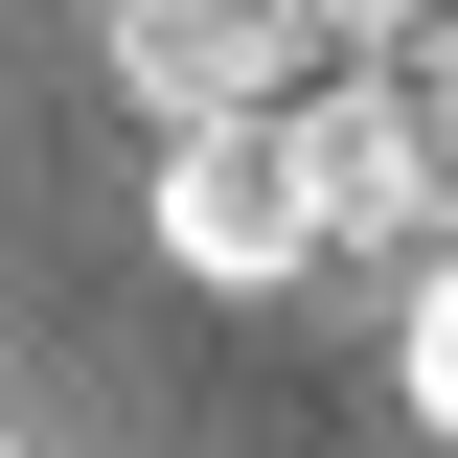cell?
<instances>
[{"label": "cell", "instance_id": "6da1fadb", "mask_svg": "<svg viewBox=\"0 0 458 458\" xmlns=\"http://www.w3.org/2000/svg\"><path fill=\"white\" fill-rule=\"evenodd\" d=\"M161 252H183L207 298L321 276V161H298V92H276V114H183V138H161Z\"/></svg>", "mask_w": 458, "mask_h": 458}, {"label": "cell", "instance_id": "7a4b0ae2", "mask_svg": "<svg viewBox=\"0 0 458 458\" xmlns=\"http://www.w3.org/2000/svg\"><path fill=\"white\" fill-rule=\"evenodd\" d=\"M367 47V0H114V69H138V114H276V92H321V69Z\"/></svg>", "mask_w": 458, "mask_h": 458}, {"label": "cell", "instance_id": "3957f363", "mask_svg": "<svg viewBox=\"0 0 458 458\" xmlns=\"http://www.w3.org/2000/svg\"><path fill=\"white\" fill-rule=\"evenodd\" d=\"M412 436H458V252L412 276Z\"/></svg>", "mask_w": 458, "mask_h": 458}]
</instances>
